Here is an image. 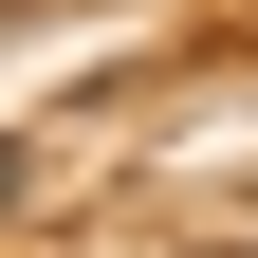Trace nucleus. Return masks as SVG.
I'll return each mask as SVG.
<instances>
[{
    "label": "nucleus",
    "instance_id": "obj_1",
    "mask_svg": "<svg viewBox=\"0 0 258 258\" xmlns=\"http://www.w3.org/2000/svg\"><path fill=\"white\" fill-rule=\"evenodd\" d=\"M0 203H19V148H0Z\"/></svg>",
    "mask_w": 258,
    "mask_h": 258
}]
</instances>
